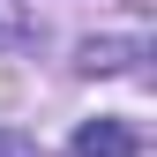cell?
I'll use <instances>...</instances> for the list:
<instances>
[{
    "instance_id": "6da1fadb",
    "label": "cell",
    "mask_w": 157,
    "mask_h": 157,
    "mask_svg": "<svg viewBox=\"0 0 157 157\" xmlns=\"http://www.w3.org/2000/svg\"><path fill=\"white\" fill-rule=\"evenodd\" d=\"M135 150H142V135L127 120H82L75 135V157H135Z\"/></svg>"
},
{
    "instance_id": "7a4b0ae2",
    "label": "cell",
    "mask_w": 157,
    "mask_h": 157,
    "mask_svg": "<svg viewBox=\"0 0 157 157\" xmlns=\"http://www.w3.org/2000/svg\"><path fill=\"white\" fill-rule=\"evenodd\" d=\"M0 157H37V150L23 142V135H0Z\"/></svg>"
}]
</instances>
